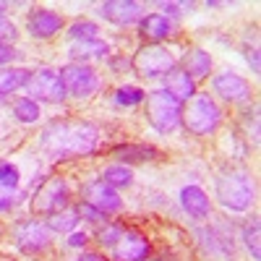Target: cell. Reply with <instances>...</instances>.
<instances>
[{
    "instance_id": "1",
    "label": "cell",
    "mask_w": 261,
    "mask_h": 261,
    "mask_svg": "<svg viewBox=\"0 0 261 261\" xmlns=\"http://www.w3.org/2000/svg\"><path fill=\"white\" fill-rule=\"evenodd\" d=\"M97 141H99L97 125L86 120H55L39 136V146L50 157H58V160L92 154Z\"/></svg>"
},
{
    "instance_id": "2",
    "label": "cell",
    "mask_w": 261,
    "mask_h": 261,
    "mask_svg": "<svg viewBox=\"0 0 261 261\" xmlns=\"http://www.w3.org/2000/svg\"><path fill=\"white\" fill-rule=\"evenodd\" d=\"M220 120H222V113L209 94H193L186 105V110H180V123L196 136L214 134Z\"/></svg>"
},
{
    "instance_id": "3",
    "label": "cell",
    "mask_w": 261,
    "mask_h": 261,
    "mask_svg": "<svg viewBox=\"0 0 261 261\" xmlns=\"http://www.w3.org/2000/svg\"><path fill=\"white\" fill-rule=\"evenodd\" d=\"M217 199L230 212H246L253 204V183L246 172H225L217 178Z\"/></svg>"
},
{
    "instance_id": "4",
    "label": "cell",
    "mask_w": 261,
    "mask_h": 261,
    "mask_svg": "<svg viewBox=\"0 0 261 261\" xmlns=\"http://www.w3.org/2000/svg\"><path fill=\"white\" fill-rule=\"evenodd\" d=\"M180 110H183L180 102L165 89L146 94V118L160 134H172L180 125Z\"/></svg>"
},
{
    "instance_id": "5",
    "label": "cell",
    "mask_w": 261,
    "mask_h": 261,
    "mask_svg": "<svg viewBox=\"0 0 261 261\" xmlns=\"http://www.w3.org/2000/svg\"><path fill=\"white\" fill-rule=\"evenodd\" d=\"M134 68L139 76L149 79V76H167L170 71H175V58L170 50L160 47V45H146L134 55Z\"/></svg>"
},
{
    "instance_id": "6",
    "label": "cell",
    "mask_w": 261,
    "mask_h": 261,
    "mask_svg": "<svg viewBox=\"0 0 261 261\" xmlns=\"http://www.w3.org/2000/svg\"><path fill=\"white\" fill-rule=\"evenodd\" d=\"M68 206V183L63 178H50L39 186V191L34 193L32 209L37 214H58Z\"/></svg>"
},
{
    "instance_id": "7",
    "label": "cell",
    "mask_w": 261,
    "mask_h": 261,
    "mask_svg": "<svg viewBox=\"0 0 261 261\" xmlns=\"http://www.w3.org/2000/svg\"><path fill=\"white\" fill-rule=\"evenodd\" d=\"M58 73H60L65 94H73V97H89L99 86L97 73L84 63H68V65H63V71H58Z\"/></svg>"
},
{
    "instance_id": "8",
    "label": "cell",
    "mask_w": 261,
    "mask_h": 261,
    "mask_svg": "<svg viewBox=\"0 0 261 261\" xmlns=\"http://www.w3.org/2000/svg\"><path fill=\"white\" fill-rule=\"evenodd\" d=\"M27 92L37 99H47V102H60L65 97V89H63V81H60V73L53 71V68H39L29 76L27 81Z\"/></svg>"
},
{
    "instance_id": "9",
    "label": "cell",
    "mask_w": 261,
    "mask_h": 261,
    "mask_svg": "<svg viewBox=\"0 0 261 261\" xmlns=\"http://www.w3.org/2000/svg\"><path fill=\"white\" fill-rule=\"evenodd\" d=\"M110 248H113V261H144L149 253L146 238L139 230H125V227Z\"/></svg>"
},
{
    "instance_id": "10",
    "label": "cell",
    "mask_w": 261,
    "mask_h": 261,
    "mask_svg": "<svg viewBox=\"0 0 261 261\" xmlns=\"http://www.w3.org/2000/svg\"><path fill=\"white\" fill-rule=\"evenodd\" d=\"M16 243L21 251H27V253H39V251H45L50 246V227L47 225H42L37 220H29L24 225H18L16 230Z\"/></svg>"
},
{
    "instance_id": "11",
    "label": "cell",
    "mask_w": 261,
    "mask_h": 261,
    "mask_svg": "<svg viewBox=\"0 0 261 261\" xmlns=\"http://www.w3.org/2000/svg\"><path fill=\"white\" fill-rule=\"evenodd\" d=\"M212 86H214V94H220L225 102H243V99L251 97L248 81H246L243 76L232 73V71H225V73H220V76H214Z\"/></svg>"
},
{
    "instance_id": "12",
    "label": "cell",
    "mask_w": 261,
    "mask_h": 261,
    "mask_svg": "<svg viewBox=\"0 0 261 261\" xmlns=\"http://www.w3.org/2000/svg\"><path fill=\"white\" fill-rule=\"evenodd\" d=\"M63 29V18L50 8H34L27 18V32L37 39H50Z\"/></svg>"
},
{
    "instance_id": "13",
    "label": "cell",
    "mask_w": 261,
    "mask_h": 261,
    "mask_svg": "<svg viewBox=\"0 0 261 261\" xmlns=\"http://www.w3.org/2000/svg\"><path fill=\"white\" fill-rule=\"evenodd\" d=\"M86 204H92L94 209H99L102 214H110V212H118L120 209V196L113 186H107L105 180H94L86 186Z\"/></svg>"
},
{
    "instance_id": "14",
    "label": "cell",
    "mask_w": 261,
    "mask_h": 261,
    "mask_svg": "<svg viewBox=\"0 0 261 261\" xmlns=\"http://www.w3.org/2000/svg\"><path fill=\"white\" fill-rule=\"evenodd\" d=\"M99 13L107 18V21H113V24H134V21L141 18V6L134 3V0H110V3H102L99 6Z\"/></svg>"
},
{
    "instance_id": "15",
    "label": "cell",
    "mask_w": 261,
    "mask_h": 261,
    "mask_svg": "<svg viewBox=\"0 0 261 261\" xmlns=\"http://www.w3.org/2000/svg\"><path fill=\"white\" fill-rule=\"evenodd\" d=\"M180 204H183V209L188 212V217H193V220H206L209 212H212L209 196H206L199 186H186V188L180 191Z\"/></svg>"
},
{
    "instance_id": "16",
    "label": "cell",
    "mask_w": 261,
    "mask_h": 261,
    "mask_svg": "<svg viewBox=\"0 0 261 261\" xmlns=\"http://www.w3.org/2000/svg\"><path fill=\"white\" fill-rule=\"evenodd\" d=\"M165 92L172 94L178 102H188L196 94V86H193V79L186 71H170L165 76Z\"/></svg>"
},
{
    "instance_id": "17",
    "label": "cell",
    "mask_w": 261,
    "mask_h": 261,
    "mask_svg": "<svg viewBox=\"0 0 261 261\" xmlns=\"http://www.w3.org/2000/svg\"><path fill=\"white\" fill-rule=\"evenodd\" d=\"M32 71H24V68H0V99L13 94L16 89L27 86Z\"/></svg>"
},
{
    "instance_id": "18",
    "label": "cell",
    "mask_w": 261,
    "mask_h": 261,
    "mask_svg": "<svg viewBox=\"0 0 261 261\" xmlns=\"http://www.w3.org/2000/svg\"><path fill=\"white\" fill-rule=\"evenodd\" d=\"M107 53H110V47H107V42L102 39H79L71 45V58H79V60H89V58H105Z\"/></svg>"
},
{
    "instance_id": "19",
    "label": "cell",
    "mask_w": 261,
    "mask_h": 261,
    "mask_svg": "<svg viewBox=\"0 0 261 261\" xmlns=\"http://www.w3.org/2000/svg\"><path fill=\"white\" fill-rule=\"evenodd\" d=\"M170 34V21L160 13H149L141 18V37L144 39H165Z\"/></svg>"
},
{
    "instance_id": "20",
    "label": "cell",
    "mask_w": 261,
    "mask_h": 261,
    "mask_svg": "<svg viewBox=\"0 0 261 261\" xmlns=\"http://www.w3.org/2000/svg\"><path fill=\"white\" fill-rule=\"evenodd\" d=\"M212 71V58L206 50H191L186 58V73L191 79H204Z\"/></svg>"
},
{
    "instance_id": "21",
    "label": "cell",
    "mask_w": 261,
    "mask_h": 261,
    "mask_svg": "<svg viewBox=\"0 0 261 261\" xmlns=\"http://www.w3.org/2000/svg\"><path fill=\"white\" fill-rule=\"evenodd\" d=\"M113 154L118 157V160H128V162H141V160H154L157 157V149L154 146H144V144H139V146H134V144H125V146H118V149H113Z\"/></svg>"
},
{
    "instance_id": "22",
    "label": "cell",
    "mask_w": 261,
    "mask_h": 261,
    "mask_svg": "<svg viewBox=\"0 0 261 261\" xmlns=\"http://www.w3.org/2000/svg\"><path fill=\"white\" fill-rule=\"evenodd\" d=\"M102 180L113 188H125V186L134 183V175H130V170L125 165H110V167H105Z\"/></svg>"
},
{
    "instance_id": "23",
    "label": "cell",
    "mask_w": 261,
    "mask_h": 261,
    "mask_svg": "<svg viewBox=\"0 0 261 261\" xmlns=\"http://www.w3.org/2000/svg\"><path fill=\"white\" fill-rule=\"evenodd\" d=\"M76 225H79V212H73V209H63L58 214H50V220H47V227L55 232H71Z\"/></svg>"
},
{
    "instance_id": "24",
    "label": "cell",
    "mask_w": 261,
    "mask_h": 261,
    "mask_svg": "<svg viewBox=\"0 0 261 261\" xmlns=\"http://www.w3.org/2000/svg\"><path fill=\"white\" fill-rule=\"evenodd\" d=\"M13 115H16V120H21V123H37V118H39V105H37L34 99L24 97V99H18V102L13 105Z\"/></svg>"
},
{
    "instance_id": "25",
    "label": "cell",
    "mask_w": 261,
    "mask_h": 261,
    "mask_svg": "<svg viewBox=\"0 0 261 261\" xmlns=\"http://www.w3.org/2000/svg\"><path fill=\"white\" fill-rule=\"evenodd\" d=\"M144 97H146V92H141L139 86H120V89L115 92V102L118 105H125V107L144 102Z\"/></svg>"
},
{
    "instance_id": "26",
    "label": "cell",
    "mask_w": 261,
    "mask_h": 261,
    "mask_svg": "<svg viewBox=\"0 0 261 261\" xmlns=\"http://www.w3.org/2000/svg\"><path fill=\"white\" fill-rule=\"evenodd\" d=\"M97 24H92V21H76V24H71L68 34L79 42V39H97Z\"/></svg>"
},
{
    "instance_id": "27",
    "label": "cell",
    "mask_w": 261,
    "mask_h": 261,
    "mask_svg": "<svg viewBox=\"0 0 261 261\" xmlns=\"http://www.w3.org/2000/svg\"><path fill=\"white\" fill-rule=\"evenodd\" d=\"M243 241H246V246H248L251 256H253V258H258V256H261V246H258V222H256V220L243 230Z\"/></svg>"
},
{
    "instance_id": "28",
    "label": "cell",
    "mask_w": 261,
    "mask_h": 261,
    "mask_svg": "<svg viewBox=\"0 0 261 261\" xmlns=\"http://www.w3.org/2000/svg\"><path fill=\"white\" fill-rule=\"evenodd\" d=\"M0 186H6V188L18 186V170L8 162H0Z\"/></svg>"
},
{
    "instance_id": "29",
    "label": "cell",
    "mask_w": 261,
    "mask_h": 261,
    "mask_svg": "<svg viewBox=\"0 0 261 261\" xmlns=\"http://www.w3.org/2000/svg\"><path fill=\"white\" fill-rule=\"evenodd\" d=\"M123 232V225H107L105 230H99V243L102 246H113Z\"/></svg>"
},
{
    "instance_id": "30",
    "label": "cell",
    "mask_w": 261,
    "mask_h": 261,
    "mask_svg": "<svg viewBox=\"0 0 261 261\" xmlns=\"http://www.w3.org/2000/svg\"><path fill=\"white\" fill-rule=\"evenodd\" d=\"M11 39H16V27L8 18L0 16V45H6V42H11Z\"/></svg>"
},
{
    "instance_id": "31",
    "label": "cell",
    "mask_w": 261,
    "mask_h": 261,
    "mask_svg": "<svg viewBox=\"0 0 261 261\" xmlns=\"http://www.w3.org/2000/svg\"><path fill=\"white\" fill-rule=\"evenodd\" d=\"M16 199L18 196L11 191V188H6V186H0V212H6V209H11L13 204H16Z\"/></svg>"
},
{
    "instance_id": "32",
    "label": "cell",
    "mask_w": 261,
    "mask_h": 261,
    "mask_svg": "<svg viewBox=\"0 0 261 261\" xmlns=\"http://www.w3.org/2000/svg\"><path fill=\"white\" fill-rule=\"evenodd\" d=\"M79 212H81V214L86 217V220H92V222H102V217H105V214H102L99 209H94L92 204H86V201L81 204V209H79Z\"/></svg>"
},
{
    "instance_id": "33",
    "label": "cell",
    "mask_w": 261,
    "mask_h": 261,
    "mask_svg": "<svg viewBox=\"0 0 261 261\" xmlns=\"http://www.w3.org/2000/svg\"><path fill=\"white\" fill-rule=\"evenodd\" d=\"M86 241H89V235H86V232H73V235L68 238V246H73V248H84Z\"/></svg>"
},
{
    "instance_id": "34",
    "label": "cell",
    "mask_w": 261,
    "mask_h": 261,
    "mask_svg": "<svg viewBox=\"0 0 261 261\" xmlns=\"http://www.w3.org/2000/svg\"><path fill=\"white\" fill-rule=\"evenodd\" d=\"M16 58V50L13 47H8V45H0V68H3L6 63H11Z\"/></svg>"
},
{
    "instance_id": "35",
    "label": "cell",
    "mask_w": 261,
    "mask_h": 261,
    "mask_svg": "<svg viewBox=\"0 0 261 261\" xmlns=\"http://www.w3.org/2000/svg\"><path fill=\"white\" fill-rule=\"evenodd\" d=\"M160 8L167 11V13H180V8H191V3L188 6L186 3H160Z\"/></svg>"
},
{
    "instance_id": "36",
    "label": "cell",
    "mask_w": 261,
    "mask_h": 261,
    "mask_svg": "<svg viewBox=\"0 0 261 261\" xmlns=\"http://www.w3.org/2000/svg\"><path fill=\"white\" fill-rule=\"evenodd\" d=\"M246 58H248V63H251L253 73H258V68H261V63H258V50H246Z\"/></svg>"
},
{
    "instance_id": "37",
    "label": "cell",
    "mask_w": 261,
    "mask_h": 261,
    "mask_svg": "<svg viewBox=\"0 0 261 261\" xmlns=\"http://www.w3.org/2000/svg\"><path fill=\"white\" fill-rule=\"evenodd\" d=\"M76 261H107L105 256H99V253H81Z\"/></svg>"
},
{
    "instance_id": "38",
    "label": "cell",
    "mask_w": 261,
    "mask_h": 261,
    "mask_svg": "<svg viewBox=\"0 0 261 261\" xmlns=\"http://www.w3.org/2000/svg\"><path fill=\"white\" fill-rule=\"evenodd\" d=\"M3 11H6V3H0V16H3Z\"/></svg>"
}]
</instances>
